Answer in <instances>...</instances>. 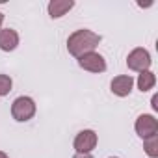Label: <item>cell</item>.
Here are the masks:
<instances>
[{
	"instance_id": "obj_1",
	"label": "cell",
	"mask_w": 158,
	"mask_h": 158,
	"mask_svg": "<svg viewBox=\"0 0 158 158\" xmlns=\"http://www.w3.org/2000/svg\"><path fill=\"white\" fill-rule=\"evenodd\" d=\"M101 39L102 37L99 34H95L93 30H88V28L76 30L67 39V50H69L71 56L80 58V56H84L88 52H95V48L99 47Z\"/></svg>"
},
{
	"instance_id": "obj_2",
	"label": "cell",
	"mask_w": 158,
	"mask_h": 158,
	"mask_svg": "<svg viewBox=\"0 0 158 158\" xmlns=\"http://www.w3.org/2000/svg\"><path fill=\"white\" fill-rule=\"evenodd\" d=\"M35 102L32 97H17L11 104V115L15 121L19 123H24V121H30L34 115H35Z\"/></svg>"
},
{
	"instance_id": "obj_3",
	"label": "cell",
	"mask_w": 158,
	"mask_h": 158,
	"mask_svg": "<svg viewBox=\"0 0 158 158\" xmlns=\"http://www.w3.org/2000/svg\"><path fill=\"white\" fill-rule=\"evenodd\" d=\"M99 143V136L95 130L91 128H86V130H80L76 134L74 141H73V147L78 154H89Z\"/></svg>"
},
{
	"instance_id": "obj_4",
	"label": "cell",
	"mask_w": 158,
	"mask_h": 158,
	"mask_svg": "<svg viewBox=\"0 0 158 158\" xmlns=\"http://www.w3.org/2000/svg\"><path fill=\"white\" fill-rule=\"evenodd\" d=\"M151 63H152V60H151L149 50H145V48H141V47L134 48V50L128 54V58H127V65H128V69H130V71H136V73L149 71Z\"/></svg>"
},
{
	"instance_id": "obj_5",
	"label": "cell",
	"mask_w": 158,
	"mask_h": 158,
	"mask_svg": "<svg viewBox=\"0 0 158 158\" xmlns=\"http://www.w3.org/2000/svg\"><path fill=\"white\" fill-rule=\"evenodd\" d=\"M136 134L141 138V139H147L151 136H156L158 134V119L151 114H141L138 119H136Z\"/></svg>"
},
{
	"instance_id": "obj_6",
	"label": "cell",
	"mask_w": 158,
	"mask_h": 158,
	"mask_svg": "<svg viewBox=\"0 0 158 158\" xmlns=\"http://www.w3.org/2000/svg\"><path fill=\"white\" fill-rule=\"evenodd\" d=\"M76 60H78V65L84 71H89V73H104L106 71V60L99 52H88Z\"/></svg>"
},
{
	"instance_id": "obj_7",
	"label": "cell",
	"mask_w": 158,
	"mask_h": 158,
	"mask_svg": "<svg viewBox=\"0 0 158 158\" xmlns=\"http://www.w3.org/2000/svg\"><path fill=\"white\" fill-rule=\"evenodd\" d=\"M132 86H134V78L130 74H119L115 76L110 88H112V93L117 95V97H128L130 91H132Z\"/></svg>"
},
{
	"instance_id": "obj_8",
	"label": "cell",
	"mask_w": 158,
	"mask_h": 158,
	"mask_svg": "<svg viewBox=\"0 0 158 158\" xmlns=\"http://www.w3.org/2000/svg\"><path fill=\"white\" fill-rule=\"evenodd\" d=\"M19 45V34L13 28H2L0 30V50L11 52Z\"/></svg>"
},
{
	"instance_id": "obj_9",
	"label": "cell",
	"mask_w": 158,
	"mask_h": 158,
	"mask_svg": "<svg viewBox=\"0 0 158 158\" xmlns=\"http://www.w3.org/2000/svg\"><path fill=\"white\" fill-rule=\"evenodd\" d=\"M74 8V0H50L47 10H48V15L52 19H60L63 17L67 11H71Z\"/></svg>"
},
{
	"instance_id": "obj_10",
	"label": "cell",
	"mask_w": 158,
	"mask_h": 158,
	"mask_svg": "<svg viewBox=\"0 0 158 158\" xmlns=\"http://www.w3.org/2000/svg\"><path fill=\"white\" fill-rule=\"evenodd\" d=\"M136 82H138V89L141 93H145V91H149V89L154 88V84H156V74L152 71H143V73H139V76H138Z\"/></svg>"
},
{
	"instance_id": "obj_11",
	"label": "cell",
	"mask_w": 158,
	"mask_h": 158,
	"mask_svg": "<svg viewBox=\"0 0 158 158\" xmlns=\"http://www.w3.org/2000/svg\"><path fill=\"white\" fill-rule=\"evenodd\" d=\"M143 149H145L147 156L158 158V134H156V136H151V138H147V139H143Z\"/></svg>"
},
{
	"instance_id": "obj_12",
	"label": "cell",
	"mask_w": 158,
	"mask_h": 158,
	"mask_svg": "<svg viewBox=\"0 0 158 158\" xmlns=\"http://www.w3.org/2000/svg\"><path fill=\"white\" fill-rule=\"evenodd\" d=\"M11 86H13L11 78L8 74H0V97H6L11 91Z\"/></svg>"
},
{
	"instance_id": "obj_13",
	"label": "cell",
	"mask_w": 158,
	"mask_h": 158,
	"mask_svg": "<svg viewBox=\"0 0 158 158\" xmlns=\"http://www.w3.org/2000/svg\"><path fill=\"white\" fill-rule=\"evenodd\" d=\"M152 108H154V110H158V95H154V97H152Z\"/></svg>"
},
{
	"instance_id": "obj_14",
	"label": "cell",
	"mask_w": 158,
	"mask_h": 158,
	"mask_svg": "<svg viewBox=\"0 0 158 158\" xmlns=\"http://www.w3.org/2000/svg\"><path fill=\"white\" fill-rule=\"evenodd\" d=\"M73 158H93V156H91V154H78V152H76Z\"/></svg>"
},
{
	"instance_id": "obj_15",
	"label": "cell",
	"mask_w": 158,
	"mask_h": 158,
	"mask_svg": "<svg viewBox=\"0 0 158 158\" xmlns=\"http://www.w3.org/2000/svg\"><path fill=\"white\" fill-rule=\"evenodd\" d=\"M2 24H4V13H0V30H2Z\"/></svg>"
},
{
	"instance_id": "obj_16",
	"label": "cell",
	"mask_w": 158,
	"mask_h": 158,
	"mask_svg": "<svg viewBox=\"0 0 158 158\" xmlns=\"http://www.w3.org/2000/svg\"><path fill=\"white\" fill-rule=\"evenodd\" d=\"M0 158H10V156H8V154H6L4 151H0Z\"/></svg>"
},
{
	"instance_id": "obj_17",
	"label": "cell",
	"mask_w": 158,
	"mask_h": 158,
	"mask_svg": "<svg viewBox=\"0 0 158 158\" xmlns=\"http://www.w3.org/2000/svg\"><path fill=\"white\" fill-rule=\"evenodd\" d=\"M110 158H117V156H110Z\"/></svg>"
}]
</instances>
